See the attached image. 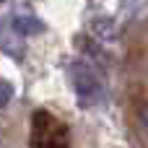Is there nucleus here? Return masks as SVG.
I'll return each mask as SVG.
<instances>
[{
  "label": "nucleus",
  "instance_id": "f257e3e1",
  "mask_svg": "<svg viewBox=\"0 0 148 148\" xmlns=\"http://www.w3.org/2000/svg\"><path fill=\"white\" fill-rule=\"evenodd\" d=\"M29 148H70V130L62 120H57L47 109H36L31 114V135Z\"/></svg>",
  "mask_w": 148,
  "mask_h": 148
},
{
  "label": "nucleus",
  "instance_id": "f03ea898",
  "mask_svg": "<svg viewBox=\"0 0 148 148\" xmlns=\"http://www.w3.org/2000/svg\"><path fill=\"white\" fill-rule=\"evenodd\" d=\"M70 81H73V88L78 94V101L83 107H94L104 99V83H101V75L99 70L91 65V62H83V60H75L70 65Z\"/></svg>",
  "mask_w": 148,
  "mask_h": 148
},
{
  "label": "nucleus",
  "instance_id": "7ed1b4c3",
  "mask_svg": "<svg viewBox=\"0 0 148 148\" xmlns=\"http://www.w3.org/2000/svg\"><path fill=\"white\" fill-rule=\"evenodd\" d=\"M13 26H16V31L18 34H31V31H42V23L34 18V16H18L16 21H13Z\"/></svg>",
  "mask_w": 148,
  "mask_h": 148
},
{
  "label": "nucleus",
  "instance_id": "20e7f679",
  "mask_svg": "<svg viewBox=\"0 0 148 148\" xmlns=\"http://www.w3.org/2000/svg\"><path fill=\"white\" fill-rule=\"evenodd\" d=\"M10 99H13V86L8 81H0V107H5Z\"/></svg>",
  "mask_w": 148,
  "mask_h": 148
}]
</instances>
